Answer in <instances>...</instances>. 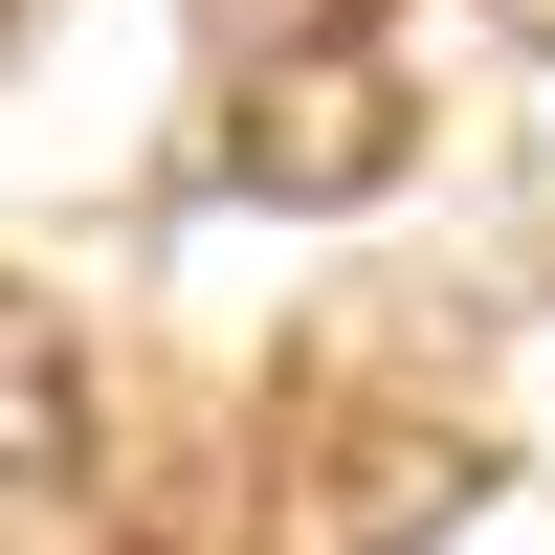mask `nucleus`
Instances as JSON below:
<instances>
[{
    "instance_id": "obj_1",
    "label": "nucleus",
    "mask_w": 555,
    "mask_h": 555,
    "mask_svg": "<svg viewBox=\"0 0 555 555\" xmlns=\"http://www.w3.org/2000/svg\"><path fill=\"white\" fill-rule=\"evenodd\" d=\"M267 467H289L311 555H423L444 512H489V400L423 311H334L267 378Z\"/></svg>"
},
{
    "instance_id": "obj_2",
    "label": "nucleus",
    "mask_w": 555,
    "mask_h": 555,
    "mask_svg": "<svg viewBox=\"0 0 555 555\" xmlns=\"http://www.w3.org/2000/svg\"><path fill=\"white\" fill-rule=\"evenodd\" d=\"M112 489V423H89V334L0 289V555H67V512Z\"/></svg>"
},
{
    "instance_id": "obj_3",
    "label": "nucleus",
    "mask_w": 555,
    "mask_h": 555,
    "mask_svg": "<svg viewBox=\"0 0 555 555\" xmlns=\"http://www.w3.org/2000/svg\"><path fill=\"white\" fill-rule=\"evenodd\" d=\"M67 555H267V444H222V423H112V489L67 512Z\"/></svg>"
},
{
    "instance_id": "obj_4",
    "label": "nucleus",
    "mask_w": 555,
    "mask_h": 555,
    "mask_svg": "<svg viewBox=\"0 0 555 555\" xmlns=\"http://www.w3.org/2000/svg\"><path fill=\"white\" fill-rule=\"evenodd\" d=\"M178 23H201L222 112H245V89H334V67H378V23H400V0H178Z\"/></svg>"
},
{
    "instance_id": "obj_5",
    "label": "nucleus",
    "mask_w": 555,
    "mask_h": 555,
    "mask_svg": "<svg viewBox=\"0 0 555 555\" xmlns=\"http://www.w3.org/2000/svg\"><path fill=\"white\" fill-rule=\"evenodd\" d=\"M512 23H533V44H555V0H512Z\"/></svg>"
},
{
    "instance_id": "obj_6",
    "label": "nucleus",
    "mask_w": 555,
    "mask_h": 555,
    "mask_svg": "<svg viewBox=\"0 0 555 555\" xmlns=\"http://www.w3.org/2000/svg\"><path fill=\"white\" fill-rule=\"evenodd\" d=\"M0 23H23V0H0Z\"/></svg>"
}]
</instances>
